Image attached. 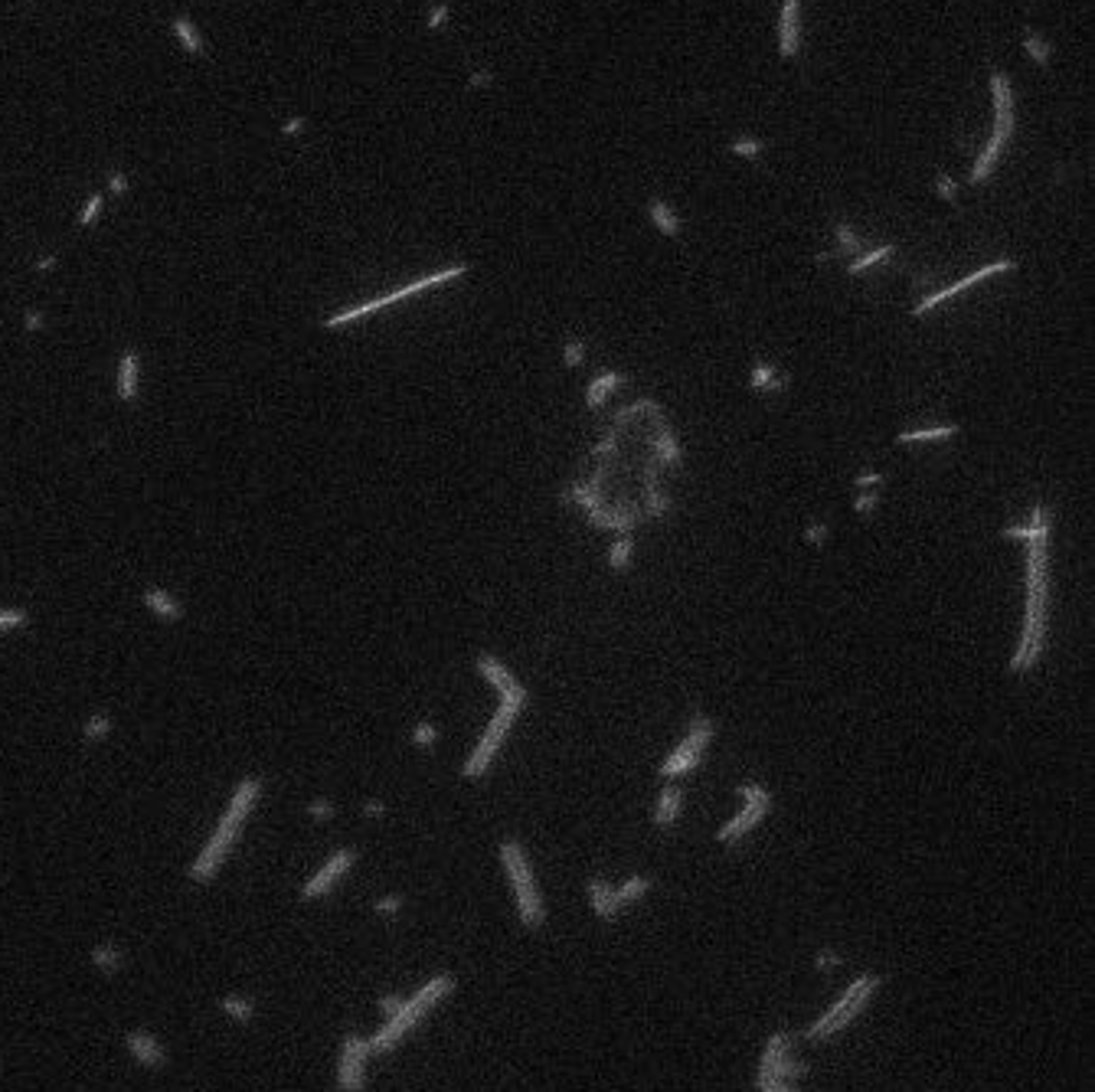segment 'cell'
<instances>
[{
  "label": "cell",
  "instance_id": "cell-1",
  "mask_svg": "<svg viewBox=\"0 0 1095 1092\" xmlns=\"http://www.w3.org/2000/svg\"><path fill=\"white\" fill-rule=\"evenodd\" d=\"M1027 602H1023V628L1014 654L1010 674H1030L1040 664L1046 648V622H1050V534L1053 507L1037 504L1027 517Z\"/></svg>",
  "mask_w": 1095,
  "mask_h": 1092
},
{
  "label": "cell",
  "instance_id": "cell-2",
  "mask_svg": "<svg viewBox=\"0 0 1095 1092\" xmlns=\"http://www.w3.org/2000/svg\"><path fill=\"white\" fill-rule=\"evenodd\" d=\"M474 667H478V674L485 677V681L500 694V707H497V713L491 717V723H487V730H485V736L478 740V746L471 749V755L464 759V765H462V776L471 778V782H478V778H485L487 772H491L494 759L500 755V746L508 742V736H510V730H514L517 717H520V713L527 710V704H530V690L517 681L514 671H510V667L504 664L497 654L481 651L478 658H474Z\"/></svg>",
  "mask_w": 1095,
  "mask_h": 1092
},
{
  "label": "cell",
  "instance_id": "cell-3",
  "mask_svg": "<svg viewBox=\"0 0 1095 1092\" xmlns=\"http://www.w3.org/2000/svg\"><path fill=\"white\" fill-rule=\"evenodd\" d=\"M262 795H265L262 776H245L243 782L235 785L233 799H229V805L222 808L213 834L206 837L200 854L190 860V867H187V879H190L193 887H210V883L220 877V870L226 867L229 854H233V847L239 844V837H243L245 822L252 818V811H256V805L262 801Z\"/></svg>",
  "mask_w": 1095,
  "mask_h": 1092
},
{
  "label": "cell",
  "instance_id": "cell-4",
  "mask_svg": "<svg viewBox=\"0 0 1095 1092\" xmlns=\"http://www.w3.org/2000/svg\"><path fill=\"white\" fill-rule=\"evenodd\" d=\"M455 988H458V978L451 975V971H441V975L428 978V982L422 984L416 994L405 997L393 1017H382L380 1030L370 1037V1053H373V1056H390L393 1050H396L399 1043H403L405 1037H409L412 1030H416V1027H419L422 1020H426L428 1014H432L435 1007L445 1001V997H451V991H455Z\"/></svg>",
  "mask_w": 1095,
  "mask_h": 1092
},
{
  "label": "cell",
  "instance_id": "cell-5",
  "mask_svg": "<svg viewBox=\"0 0 1095 1092\" xmlns=\"http://www.w3.org/2000/svg\"><path fill=\"white\" fill-rule=\"evenodd\" d=\"M987 86H991V105H994V132L968 170V180L975 187H985L987 180H991L1000 157H1004V151H1008L1010 138H1014V132H1017V92H1014L1010 75L1000 73V69H991Z\"/></svg>",
  "mask_w": 1095,
  "mask_h": 1092
},
{
  "label": "cell",
  "instance_id": "cell-6",
  "mask_svg": "<svg viewBox=\"0 0 1095 1092\" xmlns=\"http://www.w3.org/2000/svg\"><path fill=\"white\" fill-rule=\"evenodd\" d=\"M880 984H883V978L873 975V971H867V975H857L844 991H840V997L821 1014V1017H815L808 1027H804V1040H811V1043L834 1040L840 1030H847L853 1020L867 1011V1005L876 997Z\"/></svg>",
  "mask_w": 1095,
  "mask_h": 1092
},
{
  "label": "cell",
  "instance_id": "cell-7",
  "mask_svg": "<svg viewBox=\"0 0 1095 1092\" xmlns=\"http://www.w3.org/2000/svg\"><path fill=\"white\" fill-rule=\"evenodd\" d=\"M497 854H500V864H504V870H508V877H510V887H514L517 916H520L523 929H530V932L543 929V923H546L543 893H540V887H537V877H533V867H530V857H527V851H523V844L517 841V837H508V841H500Z\"/></svg>",
  "mask_w": 1095,
  "mask_h": 1092
},
{
  "label": "cell",
  "instance_id": "cell-8",
  "mask_svg": "<svg viewBox=\"0 0 1095 1092\" xmlns=\"http://www.w3.org/2000/svg\"><path fill=\"white\" fill-rule=\"evenodd\" d=\"M462 275H468V262H455V265H449V269H439V271H432V275H422V279L409 282V285H403V288H393V292L380 294V298L360 301V305H353V308L337 311V315H331L327 321H324V328L340 330V328H347V324H357V321H363V317L376 315V311L390 308V305L409 301L412 294H422V292H432V288L451 285V282L462 279Z\"/></svg>",
  "mask_w": 1095,
  "mask_h": 1092
},
{
  "label": "cell",
  "instance_id": "cell-9",
  "mask_svg": "<svg viewBox=\"0 0 1095 1092\" xmlns=\"http://www.w3.org/2000/svg\"><path fill=\"white\" fill-rule=\"evenodd\" d=\"M713 736H716V719L697 710L690 717L684 742H677L674 753L661 763V776L664 778H684L687 772L697 769V765L703 763V753H706V746L713 742Z\"/></svg>",
  "mask_w": 1095,
  "mask_h": 1092
},
{
  "label": "cell",
  "instance_id": "cell-10",
  "mask_svg": "<svg viewBox=\"0 0 1095 1092\" xmlns=\"http://www.w3.org/2000/svg\"><path fill=\"white\" fill-rule=\"evenodd\" d=\"M739 799H743L746 805L736 811V818H729V822L716 831V841H720L723 847H733V844H739L746 834H749V831H756L759 824L769 818V811H772V792H769L762 782L739 785Z\"/></svg>",
  "mask_w": 1095,
  "mask_h": 1092
},
{
  "label": "cell",
  "instance_id": "cell-11",
  "mask_svg": "<svg viewBox=\"0 0 1095 1092\" xmlns=\"http://www.w3.org/2000/svg\"><path fill=\"white\" fill-rule=\"evenodd\" d=\"M370 1037L363 1034H344L337 1050V1070H334V1086L337 1092H367V1066H370Z\"/></svg>",
  "mask_w": 1095,
  "mask_h": 1092
},
{
  "label": "cell",
  "instance_id": "cell-12",
  "mask_svg": "<svg viewBox=\"0 0 1095 1092\" xmlns=\"http://www.w3.org/2000/svg\"><path fill=\"white\" fill-rule=\"evenodd\" d=\"M357 860H360V851H357V847H340V851H334L331 857L324 860V864L304 879V887L298 890V900L314 902V900H324V896H331L334 890L340 887V879L357 867Z\"/></svg>",
  "mask_w": 1095,
  "mask_h": 1092
},
{
  "label": "cell",
  "instance_id": "cell-13",
  "mask_svg": "<svg viewBox=\"0 0 1095 1092\" xmlns=\"http://www.w3.org/2000/svg\"><path fill=\"white\" fill-rule=\"evenodd\" d=\"M1014 269H1017V259H994V262L981 265L978 271H971V275H964V279L952 282V285H945V288H935L932 294L919 298V301H916V308H912V317H926L929 311L939 308L941 301L955 298V294H962V292H968V288H975L978 282L994 279V275H1004V271H1014Z\"/></svg>",
  "mask_w": 1095,
  "mask_h": 1092
},
{
  "label": "cell",
  "instance_id": "cell-14",
  "mask_svg": "<svg viewBox=\"0 0 1095 1092\" xmlns=\"http://www.w3.org/2000/svg\"><path fill=\"white\" fill-rule=\"evenodd\" d=\"M121 1043H125V1053L131 1056L141 1070H147V1073L167 1070V1063H170L167 1047H164L161 1037H154L151 1030H144V1027H138V1030H128Z\"/></svg>",
  "mask_w": 1095,
  "mask_h": 1092
},
{
  "label": "cell",
  "instance_id": "cell-15",
  "mask_svg": "<svg viewBox=\"0 0 1095 1092\" xmlns=\"http://www.w3.org/2000/svg\"><path fill=\"white\" fill-rule=\"evenodd\" d=\"M802 52V0H781L779 10V56L794 59Z\"/></svg>",
  "mask_w": 1095,
  "mask_h": 1092
},
{
  "label": "cell",
  "instance_id": "cell-16",
  "mask_svg": "<svg viewBox=\"0 0 1095 1092\" xmlns=\"http://www.w3.org/2000/svg\"><path fill=\"white\" fill-rule=\"evenodd\" d=\"M588 523L596 530H615V534L628 536L634 527L641 523V517H644V511H641L638 504H618V507H599V511L586 513Z\"/></svg>",
  "mask_w": 1095,
  "mask_h": 1092
},
{
  "label": "cell",
  "instance_id": "cell-17",
  "mask_svg": "<svg viewBox=\"0 0 1095 1092\" xmlns=\"http://www.w3.org/2000/svg\"><path fill=\"white\" fill-rule=\"evenodd\" d=\"M651 458L657 465H667V468H677V465L684 462V448L677 442L674 429L667 426L664 412L661 416H651Z\"/></svg>",
  "mask_w": 1095,
  "mask_h": 1092
},
{
  "label": "cell",
  "instance_id": "cell-18",
  "mask_svg": "<svg viewBox=\"0 0 1095 1092\" xmlns=\"http://www.w3.org/2000/svg\"><path fill=\"white\" fill-rule=\"evenodd\" d=\"M602 484H605V465L596 471V475L588 477V481L569 484L566 491L559 494V500H563V504H579L586 513H592V511H599V507H605V488H602Z\"/></svg>",
  "mask_w": 1095,
  "mask_h": 1092
},
{
  "label": "cell",
  "instance_id": "cell-19",
  "mask_svg": "<svg viewBox=\"0 0 1095 1092\" xmlns=\"http://www.w3.org/2000/svg\"><path fill=\"white\" fill-rule=\"evenodd\" d=\"M670 511H674V500H670V494L664 491L661 481H657V462L647 454V462H644V513L647 517H655V521H664Z\"/></svg>",
  "mask_w": 1095,
  "mask_h": 1092
},
{
  "label": "cell",
  "instance_id": "cell-20",
  "mask_svg": "<svg viewBox=\"0 0 1095 1092\" xmlns=\"http://www.w3.org/2000/svg\"><path fill=\"white\" fill-rule=\"evenodd\" d=\"M141 602H144V609L151 612L154 618H161V622L167 625H177L187 618V609L180 605V602L174 599V595L167 592V589L161 586H147L144 592H141Z\"/></svg>",
  "mask_w": 1095,
  "mask_h": 1092
},
{
  "label": "cell",
  "instance_id": "cell-21",
  "mask_svg": "<svg viewBox=\"0 0 1095 1092\" xmlns=\"http://www.w3.org/2000/svg\"><path fill=\"white\" fill-rule=\"evenodd\" d=\"M680 814H684V788H680L677 782L664 785L661 795H657V805H655V814H651V822H655V828L670 831L677 822H680Z\"/></svg>",
  "mask_w": 1095,
  "mask_h": 1092
},
{
  "label": "cell",
  "instance_id": "cell-22",
  "mask_svg": "<svg viewBox=\"0 0 1095 1092\" xmlns=\"http://www.w3.org/2000/svg\"><path fill=\"white\" fill-rule=\"evenodd\" d=\"M586 896H588V902H592V913H596L602 923H615V919L622 916V909H618V902H615V887H611L609 879L588 877Z\"/></svg>",
  "mask_w": 1095,
  "mask_h": 1092
},
{
  "label": "cell",
  "instance_id": "cell-23",
  "mask_svg": "<svg viewBox=\"0 0 1095 1092\" xmlns=\"http://www.w3.org/2000/svg\"><path fill=\"white\" fill-rule=\"evenodd\" d=\"M138 380H141L138 351H125L121 360H118V399L125 406L138 403Z\"/></svg>",
  "mask_w": 1095,
  "mask_h": 1092
},
{
  "label": "cell",
  "instance_id": "cell-24",
  "mask_svg": "<svg viewBox=\"0 0 1095 1092\" xmlns=\"http://www.w3.org/2000/svg\"><path fill=\"white\" fill-rule=\"evenodd\" d=\"M88 961H92V968H96L98 975L111 978L125 968V948L118 946L115 938H105V942H96V946H92Z\"/></svg>",
  "mask_w": 1095,
  "mask_h": 1092
},
{
  "label": "cell",
  "instance_id": "cell-25",
  "mask_svg": "<svg viewBox=\"0 0 1095 1092\" xmlns=\"http://www.w3.org/2000/svg\"><path fill=\"white\" fill-rule=\"evenodd\" d=\"M647 220L655 223L657 233L667 236V239H677V236H680V229H684V223H680V216H677L674 206H670L667 200H657V197L647 200Z\"/></svg>",
  "mask_w": 1095,
  "mask_h": 1092
},
{
  "label": "cell",
  "instance_id": "cell-26",
  "mask_svg": "<svg viewBox=\"0 0 1095 1092\" xmlns=\"http://www.w3.org/2000/svg\"><path fill=\"white\" fill-rule=\"evenodd\" d=\"M788 1053H792V1034H788V1030L772 1034L769 1040H765V1047H762V1060H759L756 1076H769V1073H772Z\"/></svg>",
  "mask_w": 1095,
  "mask_h": 1092
},
{
  "label": "cell",
  "instance_id": "cell-27",
  "mask_svg": "<svg viewBox=\"0 0 1095 1092\" xmlns=\"http://www.w3.org/2000/svg\"><path fill=\"white\" fill-rule=\"evenodd\" d=\"M622 383H625V374H618V370H605V374H599L586 389V406L588 409H602L605 399H609Z\"/></svg>",
  "mask_w": 1095,
  "mask_h": 1092
},
{
  "label": "cell",
  "instance_id": "cell-28",
  "mask_svg": "<svg viewBox=\"0 0 1095 1092\" xmlns=\"http://www.w3.org/2000/svg\"><path fill=\"white\" fill-rule=\"evenodd\" d=\"M220 1011L226 1014L233 1024H252L256 1020V1001L245 994H239V991H233V994H222L220 997Z\"/></svg>",
  "mask_w": 1095,
  "mask_h": 1092
},
{
  "label": "cell",
  "instance_id": "cell-29",
  "mask_svg": "<svg viewBox=\"0 0 1095 1092\" xmlns=\"http://www.w3.org/2000/svg\"><path fill=\"white\" fill-rule=\"evenodd\" d=\"M955 435H958L955 422H949V426H935V429H909V432L896 435V445H926V442H945V439H955Z\"/></svg>",
  "mask_w": 1095,
  "mask_h": 1092
},
{
  "label": "cell",
  "instance_id": "cell-30",
  "mask_svg": "<svg viewBox=\"0 0 1095 1092\" xmlns=\"http://www.w3.org/2000/svg\"><path fill=\"white\" fill-rule=\"evenodd\" d=\"M651 887H655V883H651V877H641V873L628 877L625 883H622V887H615V902H618V909H628V906H634L638 900H644V896L651 893Z\"/></svg>",
  "mask_w": 1095,
  "mask_h": 1092
},
{
  "label": "cell",
  "instance_id": "cell-31",
  "mask_svg": "<svg viewBox=\"0 0 1095 1092\" xmlns=\"http://www.w3.org/2000/svg\"><path fill=\"white\" fill-rule=\"evenodd\" d=\"M111 730H115V719H111L105 710H96L86 723H82V742H86V746H98V742L108 740Z\"/></svg>",
  "mask_w": 1095,
  "mask_h": 1092
},
{
  "label": "cell",
  "instance_id": "cell-32",
  "mask_svg": "<svg viewBox=\"0 0 1095 1092\" xmlns=\"http://www.w3.org/2000/svg\"><path fill=\"white\" fill-rule=\"evenodd\" d=\"M170 27H174L177 40H180V46H184L187 52H193V56H206L203 37H200L197 27H193V23L187 20V17H174V23H170Z\"/></svg>",
  "mask_w": 1095,
  "mask_h": 1092
},
{
  "label": "cell",
  "instance_id": "cell-33",
  "mask_svg": "<svg viewBox=\"0 0 1095 1092\" xmlns=\"http://www.w3.org/2000/svg\"><path fill=\"white\" fill-rule=\"evenodd\" d=\"M890 256H896V246H876V249L861 252L857 259H850L847 271H850V275H863V271H870V269H876L880 262H886Z\"/></svg>",
  "mask_w": 1095,
  "mask_h": 1092
},
{
  "label": "cell",
  "instance_id": "cell-34",
  "mask_svg": "<svg viewBox=\"0 0 1095 1092\" xmlns=\"http://www.w3.org/2000/svg\"><path fill=\"white\" fill-rule=\"evenodd\" d=\"M641 412H651V416H661V403H655V399H638V403H632V406H622V409L615 412V416H611V429H622V426H628V422H632V419H638Z\"/></svg>",
  "mask_w": 1095,
  "mask_h": 1092
},
{
  "label": "cell",
  "instance_id": "cell-35",
  "mask_svg": "<svg viewBox=\"0 0 1095 1092\" xmlns=\"http://www.w3.org/2000/svg\"><path fill=\"white\" fill-rule=\"evenodd\" d=\"M1023 52H1027V56L1033 59V63H1037L1040 69H1050V63H1053V46L1046 43V40L1040 37V33H1033V29H1030V33H1023Z\"/></svg>",
  "mask_w": 1095,
  "mask_h": 1092
},
{
  "label": "cell",
  "instance_id": "cell-36",
  "mask_svg": "<svg viewBox=\"0 0 1095 1092\" xmlns=\"http://www.w3.org/2000/svg\"><path fill=\"white\" fill-rule=\"evenodd\" d=\"M834 233H838V252H840V256H847V259L861 256L863 239H861V233L850 226V223H838V229H834Z\"/></svg>",
  "mask_w": 1095,
  "mask_h": 1092
},
{
  "label": "cell",
  "instance_id": "cell-37",
  "mask_svg": "<svg viewBox=\"0 0 1095 1092\" xmlns=\"http://www.w3.org/2000/svg\"><path fill=\"white\" fill-rule=\"evenodd\" d=\"M632 557H634V540H632V534L622 536V540H615V543L609 546V566H611L615 572L628 569V566H632Z\"/></svg>",
  "mask_w": 1095,
  "mask_h": 1092
},
{
  "label": "cell",
  "instance_id": "cell-38",
  "mask_svg": "<svg viewBox=\"0 0 1095 1092\" xmlns=\"http://www.w3.org/2000/svg\"><path fill=\"white\" fill-rule=\"evenodd\" d=\"M729 155L746 157V161H759V157L765 155V141H762V138H752V134H743V138L729 141Z\"/></svg>",
  "mask_w": 1095,
  "mask_h": 1092
},
{
  "label": "cell",
  "instance_id": "cell-39",
  "mask_svg": "<svg viewBox=\"0 0 1095 1092\" xmlns=\"http://www.w3.org/2000/svg\"><path fill=\"white\" fill-rule=\"evenodd\" d=\"M403 906H405V896H399V893H386V896H380V900L373 902V913L376 916H382V919H393V916H399V913H403Z\"/></svg>",
  "mask_w": 1095,
  "mask_h": 1092
},
{
  "label": "cell",
  "instance_id": "cell-40",
  "mask_svg": "<svg viewBox=\"0 0 1095 1092\" xmlns=\"http://www.w3.org/2000/svg\"><path fill=\"white\" fill-rule=\"evenodd\" d=\"M435 742H439V730H435L428 719H422V723H416V730H412V746L419 749H432Z\"/></svg>",
  "mask_w": 1095,
  "mask_h": 1092
},
{
  "label": "cell",
  "instance_id": "cell-41",
  "mask_svg": "<svg viewBox=\"0 0 1095 1092\" xmlns=\"http://www.w3.org/2000/svg\"><path fill=\"white\" fill-rule=\"evenodd\" d=\"M27 622H29V612H27V609H0V635H7V631L23 628Z\"/></svg>",
  "mask_w": 1095,
  "mask_h": 1092
},
{
  "label": "cell",
  "instance_id": "cell-42",
  "mask_svg": "<svg viewBox=\"0 0 1095 1092\" xmlns=\"http://www.w3.org/2000/svg\"><path fill=\"white\" fill-rule=\"evenodd\" d=\"M779 374V370H775V363H762V360H759L756 367H752V376H749V386L756 389V393H762L765 386H769V383H772V376Z\"/></svg>",
  "mask_w": 1095,
  "mask_h": 1092
},
{
  "label": "cell",
  "instance_id": "cell-43",
  "mask_svg": "<svg viewBox=\"0 0 1095 1092\" xmlns=\"http://www.w3.org/2000/svg\"><path fill=\"white\" fill-rule=\"evenodd\" d=\"M582 360H586V344H582L579 338H569L566 347H563V363H566L569 370L582 367Z\"/></svg>",
  "mask_w": 1095,
  "mask_h": 1092
},
{
  "label": "cell",
  "instance_id": "cell-44",
  "mask_svg": "<svg viewBox=\"0 0 1095 1092\" xmlns=\"http://www.w3.org/2000/svg\"><path fill=\"white\" fill-rule=\"evenodd\" d=\"M102 203H105V197L102 193H92V197L86 200V206H82V213H79V226H92V223L98 220V213H102Z\"/></svg>",
  "mask_w": 1095,
  "mask_h": 1092
},
{
  "label": "cell",
  "instance_id": "cell-45",
  "mask_svg": "<svg viewBox=\"0 0 1095 1092\" xmlns=\"http://www.w3.org/2000/svg\"><path fill=\"white\" fill-rule=\"evenodd\" d=\"M827 536H831V527H827L824 521H815V523H808V527H804V543H808V546H815V550H821L824 543H827Z\"/></svg>",
  "mask_w": 1095,
  "mask_h": 1092
},
{
  "label": "cell",
  "instance_id": "cell-46",
  "mask_svg": "<svg viewBox=\"0 0 1095 1092\" xmlns=\"http://www.w3.org/2000/svg\"><path fill=\"white\" fill-rule=\"evenodd\" d=\"M334 814H337V808H334L331 799H314L308 805V818L311 822H331Z\"/></svg>",
  "mask_w": 1095,
  "mask_h": 1092
},
{
  "label": "cell",
  "instance_id": "cell-47",
  "mask_svg": "<svg viewBox=\"0 0 1095 1092\" xmlns=\"http://www.w3.org/2000/svg\"><path fill=\"white\" fill-rule=\"evenodd\" d=\"M838 965H844V959H840V952H834V948H821V952H815V968L824 971V975H831Z\"/></svg>",
  "mask_w": 1095,
  "mask_h": 1092
},
{
  "label": "cell",
  "instance_id": "cell-48",
  "mask_svg": "<svg viewBox=\"0 0 1095 1092\" xmlns=\"http://www.w3.org/2000/svg\"><path fill=\"white\" fill-rule=\"evenodd\" d=\"M449 20H451L449 4H432V10H428V17H426V27L428 29H445V27H449Z\"/></svg>",
  "mask_w": 1095,
  "mask_h": 1092
},
{
  "label": "cell",
  "instance_id": "cell-49",
  "mask_svg": "<svg viewBox=\"0 0 1095 1092\" xmlns=\"http://www.w3.org/2000/svg\"><path fill=\"white\" fill-rule=\"evenodd\" d=\"M935 193H939V200H945V203H958V184L949 174L935 177Z\"/></svg>",
  "mask_w": 1095,
  "mask_h": 1092
},
{
  "label": "cell",
  "instance_id": "cell-50",
  "mask_svg": "<svg viewBox=\"0 0 1095 1092\" xmlns=\"http://www.w3.org/2000/svg\"><path fill=\"white\" fill-rule=\"evenodd\" d=\"M876 504H880V494H876V488H873V491H861L857 498H853V511L861 513V517H870V513L876 511Z\"/></svg>",
  "mask_w": 1095,
  "mask_h": 1092
},
{
  "label": "cell",
  "instance_id": "cell-51",
  "mask_svg": "<svg viewBox=\"0 0 1095 1092\" xmlns=\"http://www.w3.org/2000/svg\"><path fill=\"white\" fill-rule=\"evenodd\" d=\"M618 432H622V429H609V432L602 435V442L592 448V454H596V458H611V454L618 452Z\"/></svg>",
  "mask_w": 1095,
  "mask_h": 1092
},
{
  "label": "cell",
  "instance_id": "cell-52",
  "mask_svg": "<svg viewBox=\"0 0 1095 1092\" xmlns=\"http://www.w3.org/2000/svg\"><path fill=\"white\" fill-rule=\"evenodd\" d=\"M880 484H883L880 471H861V475L853 477V488H857V491H873V488H880Z\"/></svg>",
  "mask_w": 1095,
  "mask_h": 1092
},
{
  "label": "cell",
  "instance_id": "cell-53",
  "mask_svg": "<svg viewBox=\"0 0 1095 1092\" xmlns=\"http://www.w3.org/2000/svg\"><path fill=\"white\" fill-rule=\"evenodd\" d=\"M108 190L115 193V197H125L128 193V177L121 174V170H111L108 174Z\"/></svg>",
  "mask_w": 1095,
  "mask_h": 1092
},
{
  "label": "cell",
  "instance_id": "cell-54",
  "mask_svg": "<svg viewBox=\"0 0 1095 1092\" xmlns=\"http://www.w3.org/2000/svg\"><path fill=\"white\" fill-rule=\"evenodd\" d=\"M23 328H27L29 334H37V330H43V328H46L43 311H27V315H23Z\"/></svg>",
  "mask_w": 1095,
  "mask_h": 1092
},
{
  "label": "cell",
  "instance_id": "cell-55",
  "mask_svg": "<svg viewBox=\"0 0 1095 1092\" xmlns=\"http://www.w3.org/2000/svg\"><path fill=\"white\" fill-rule=\"evenodd\" d=\"M788 383H792V376H785V374H775V376H772V383H769V386L762 389V397H775V393H785V389H788Z\"/></svg>",
  "mask_w": 1095,
  "mask_h": 1092
},
{
  "label": "cell",
  "instance_id": "cell-56",
  "mask_svg": "<svg viewBox=\"0 0 1095 1092\" xmlns=\"http://www.w3.org/2000/svg\"><path fill=\"white\" fill-rule=\"evenodd\" d=\"M399 1005H403V997H399V994H382V997H380L382 1017H393V1014L399 1011Z\"/></svg>",
  "mask_w": 1095,
  "mask_h": 1092
},
{
  "label": "cell",
  "instance_id": "cell-57",
  "mask_svg": "<svg viewBox=\"0 0 1095 1092\" xmlns=\"http://www.w3.org/2000/svg\"><path fill=\"white\" fill-rule=\"evenodd\" d=\"M756 1092H802L794 1083H762L756 1086Z\"/></svg>",
  "mask_w": 1095,
  "mask_h": 1092
},
{
  "label": "cell",
  "instance_id": "cell-58",
  "mask_svg": "<svg viewBox=\"0 0 1095 1092\" xmlns=\"http://www.w3.org/2000/svg\"><path fill=\"white\" fill-rule=\"evenodd\" d=\"M382 814H386L382 801H363V818H382Z\"/></svg>",
  "mask_w": 1095,
  "mask_h": 1092
},
{
  "label": "cell",
  "instance_id": "cell-59",
  "mask_svg": "<svg viewBox=\"0 0 1095 1092\" xmlns=\"http://www.w3.org/2000/svg\"><path fill=\"white\" fill-rule=\"evenodd\" d=\"M304 118H291V121H285V128H281V134H302L304 132Z\"/></svg>",
  "mask_w": 1095,
  "mask_h": 1092
},
{
  "label": "cell",
  "instance_id": "cell-60",
  "mask_svg": "<svg viewBox=\"0 0 1095 1092\" xmlns=\"http://www.w3.org/2000/svg\"><path fill=\"white\" fill-rule=\"evenodd\" d=\"M468 86L471 88H485V86H491V73H474L468 79Z\"/></svg>",
  "mask_w": 1095,
  "mask_h": 1092
},
{
  "label": "cell",
  "instance_id": "cell-61",
  "mask_svg": "<svg viewBox=\"0 0 1095 1092\" xmlns=\"http://www.w3.org/2000/svg\"><path fill=\"white\" fill-rule=\"evenodd\" d=\"M56 262H59V259H56V256H43V259H40V262H37V265H33V269H37V271H50V269H52V265H56Z\"/></svg>",
  "mask_w": 1095,
  "mask_h": 1092
}]
</instances>
